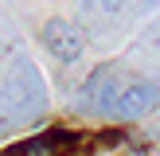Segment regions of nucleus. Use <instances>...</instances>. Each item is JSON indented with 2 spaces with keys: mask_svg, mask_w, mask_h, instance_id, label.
<instances>
[{
  "mask_svg": "<svg viewBox=\"0 0 160 156\" xmlns=\"http://www.w3.org/2000/svg\"><path fill=\"white\" fill-rule=\"evenodd\" d=\"M16 156H59V137H31L16 148Z\"/></svg>",
  "mask_w": 160,
  "mask_h": 156,
  "instance_id": "nucleus-5",
  "label": "nucleus"
},
{
  "mask_svg": "<svg viewBox=\"0 0 160 156\" xmlns=\"http://www.w3.org/2000/svg\"><path fill=\"white\" fill-rule=\"evenodd\" d=\"M156 101H160L156 82H148V78H133V82H121L113 105H109V117L133 121V117H145L148 109H156Z\"/></svg>",
  "mask_w": 160,
  "mask_h": 156,
  "instance_id": "nucleus-3",
  "label": "nucleus"
},
{
  "mask_svg": "<svg viewBox=\"0 0 160 156\" xmlns=\"http://www.w3.org/2000/svg\"><path fill=\"white\" fill-rule=\"evenodd\" d=\"M0 105H4L8 113H39V109L47 105L43 78H39V70L31 66L28 59H16L12 62L4 86H0Z\"/></svg>",
  "mask_w": 160,
  "mask_h": 156,
  "instance_id": "nucleus-1",
  "label": "nucleus"
},
{
  "mask_svg": "<svg viewBox=\"0 0 160 156\" xmlns=\"http://www.w3.org/2000/svg\"><path fill=\"white\" fill-rule=\"evenodd\" d=\"M39 43L47 47V55H55V59L62 62V66H70V62H78L86 55V35L78 23L62 20V16H51V20L39 27Z\"/></svg>",
  "mask_w": 160,
  "mask_h": 156,
  "instance_id": "nucleus-2",
  "label": "nucleus"
},
{
  "mask_svg": "<svg viewBox=\"0 0 160 156\" xmlns=\"http://www.w3.org/2000/svg\"><path fill=\"white\" fill-rule=\"evenodd\" d=\"M125 8H129V0H82V16H102V20L121 16Z\"/></svg>",
  "mask_w": 160,
  "mask_h": 156,
  "instance_id": "nucleus-4",
  "label": "nucleus"
}]
</instances>
